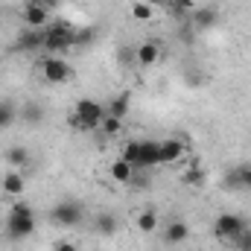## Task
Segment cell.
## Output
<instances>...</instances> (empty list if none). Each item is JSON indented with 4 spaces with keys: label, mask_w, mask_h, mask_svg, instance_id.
Instances as JSON below:
<instances>
[{
    "label": "cell",
    "mask_w": 251,
    "mask_h": 251,
    "mask_svg": "<svg viewBox=\"0 0 251 251\" xmlns=\"http://www.w3.org/2000/svg\"><path fill=\"white\" fill-rule=\"evenodd\" d=\"M73 35L76 26L67 21H50V26L44 29V50L47 53H62L67 47H73Z\"/></svg>",
    "instance_id": "6da1fadb"
},
{
    "label": "cell",
    "mask_w": 251,
    "mask_h": 251,
    "mask_svg": "<svg viewBox=\"0 0 251 251\" xmlns=\"http://www.w3.org/2000/svg\"><path fill=\"white\" fill-rule=\"evenodd\" d=\"M246 228H249V219L240 216V213H219L216 222H213V234L219 240H228V243H234Z\"/></svg>",
    "instance_id": "7a4b0ae2"
},
{
    "label": "cell",
    "mask_w": 251,
    "mask_h": 251,
    "mask_svg": "<svg viewBox=\"0 0 251 251\" xmlns=\"http://www.w3.org/2000/svg\"><path fill=\"white\" fill-rule=\"evenodd\" d=\"M41 76L50 82V85H64V82H70V76H73V70H70V64L59 59V56H47L44 62H41Z\"/></svg>",
    "instance_id": "3957f363"
},
{
    "label": "cell",
    "mask_w": 251,
    "mask_h": 251,
    "mask_svg": "<svg viewBox=\"0 0 251 251\" xmlns=\"http://www.w3.org/2000/svg\"><path fill=\"white\" fill-rule=\"evenodd\" d=\"M21 15H24V24H26L29 29H47V26H50V9L41 6L38 0H26Z\"/></svg>",
    "instance_id": "277c9868"
},
{
    "label": "cell",
    "mask_w": 251,
    "mask_h": 251,
    "mask_svg": "<svg viewBox=\"0 0 251 251\" xmlns=\"http://www.w3.org/2000/svg\"><path fill=\"white\" fill-rule=\"evenodd\" d=\"M35 231V216H6V237L9 240H26Z\"/></svg>",
    "instance_id": "5b68a950"
},
{
    "label": "cell",
    "mask_w": 251,
    "mask_h": 251,
    "mask_svg": "<svg viewBox=\"0 0 251 251\" xmlns=\"http://www.w3.org/2000/svg\"><path fill=\"white\" fill-rule=\"evenodd\" d=\"M50 216H53L56 225L70 228V225H76V222L82 219V204H79V201H59V204L50 210Z\"/></svg>",
    "instance_id": "8992f818"
},
{
    "label": "cell",
    "mask_w": 251,
    "mask_h": 251,
    "mask_svg": "<svg viewBox=\"0 0 251 251\" xmlns=\"http://www.w3.org/2000/svg\"><path fill=\"white\" fill-rule=\"evenodd\" d=\"M158 164H161V143L158 140H140V152H137L134 170H152Z\"/></svg>",
    "instance_id": "52a82bcc"
},
{
    "label": "cell",
    "mask_w": 251,
    "mask_h": 251,
    "mask_svg": "<svg viewBox=\"0 0 251 251\" xmlns=\"http://www.w3.org/2000/svg\"><path fill=\"white\" fill-rule=\"evenodd\" d=\"M187 149H190V143L184 137H167V140H161V164H178Z\"/></svg>",
    "instance_id": "ba28073f"
},
{
    "label": "cell",
    "mask_w": 251,
    "mask_h": 251,
    "mask_svg": "<svg viewBox=\"0 0 251 251\" xmlns=\"http://www.w3.org/2000/svg\"><path fill=\"white\" fill-rule=\"evenodd\" d=\"M190 18H193V26H196V29H210V26L219 24V12L210 9V6H196V9L190 12Z\"/></svg>",
    "instance_id": "9c48e42d"
},
{
    "label": "cell",
    "mask_w": 251,
    "mask_h": 251,
    "mask_svg": "<svg viewBox=\"0 0 251 251\" xmlns=\"http://www.w3.org/2000/svg\"><path fill=\"white\" fill-rule=\"evenodd\" d=\"M187 237H190L187 222H181V219H170V225H167V231H164V243H170V246H181V243H187Z\"/></svg>",
    "instance_id": "30bf717a"
},
{
    "label": "cell",
    "mask_w": 251,
    "mask_h": 251,
    "mask_svg": "<svg viewBox=\"0 0 251 251\" xmlns=\"http://www.w3.org/2000/svg\"><path fill=\"white\" fill-rule=\"evenodd\" d=\"M134 59H137V64H143V67H152V64H158V59H161V47L155 41H143L134 50Z\"/></svg>",
    "instance_id": "8fae6325"
},
{
    "label": "cell",
    "mask_w": 251,
    "mask_h": 251,
    "mask_svg": "<svg viewBox=\"0 0 251 251\" xmlns=\"http://www.w3.org/2000/svg\"><path fill=\"white\" fill-rule=\"evenodd\" d=\"M18 47L21 50H41L44 47V29H24L21 35H18Z\"/></svg>",
    "instance_id": "7c38bea8"
},
{
    "label": "cell",
    "mask_w": 251,
    "mask_h": 251,
    "mask_svg": "<svg viewBox=\"0 0 251 251\" xmlns=\"http://www.w3.org/2000/svg\"><path fill=\"white\" fill-rule=\"evenodd\" d=\"M225 184L228 187H240V190H251V164H243V167L231 170L228 178H225Z\"/></svg>",
    "instance_id": "4fadbf2b"
},
{
    "label": "cell",
    "mask_w": 251,
    "mask_h": 251,
    "mask_svg": "<svg viewBox=\"0 0 251 251\" xmlns=\"http://www.w3.org/2000/svg\"><path fill=\"white\" fill-rule=\"evenodd\" d=\"M26 190V181H24V176L18 173V170H9L6 176H3V193L6 196H21Z\"/></svg>",
    "instance_id": "5bb4252c"
},
{
    "label": "cell",
    "mask_w": 251,
    "mask_h": 251,
    "mask_svg": "<svg viewBox=\"0 0 251 251\" xmlns=\"http://www.w3.org/2000/svg\"><path fill=\"white\" fill-rule=\"evenodd\" d=\"M108 173H111V178H114L117 184H128V181L134 178V167H131L128 161H123V158H117V161L111 164Z\"/></svg>",
    "instance_id": "9a60e30c"
},
{
    "label": "cell",
    "mask_w": 251,
    "mask_h": 251,
    "mask_svg": "<svg viewBox=\"0 0 251 251\" xmlns=\"http://www.w3.org/2000/svg\"><path fill=\"white\" fill-rule=\"evenodd\" d=\"M134 225H137L140 234H152V231L158 228V213H155V210H140Z\"/></svg>",
    "instance_id": "2e32d148"
},
{
    "label": "cell",
    "mask_w": 251,
    "mask_h": 251,
    "mask_svg": "<svg viewBox=\"0 0 251 251\" xmlns=\"http://www.w3.org/2000/svg\"><path fill=\"white\" fill-rule=\"evenodd\" d=\"M26 161H29V152H26L24 146H12V149H6V164H9L12 170L24 167Z\"/></svg>",
    "instance_id": "e0dca14e"
},
{
    "label": "cell",
    "mask_w": 251,
    "mask_h": 251,
    "mask_svg": "<svg viewBox=\"0 0 251 251\" xmlns=\"http://www.w3.org/2000/svg\"><path fill=\"white\" fill-rule=\"evenodd\" d=\"M105 108H108V114H111V117H120V120H126V114H128V97H126V94L114 97Z\"/></svg>",
    "instance_id": "ac0fdd59"
},
{
    "label": "cell",
    "mask_w": 251,
    "mask_h": 251,
    "mask_svg": "<svg viewBox=\"0 0 251 251\" xmlns=\"http://www.w3.org/2000/svg\"><path fill=\"white\" fill-rule=\"evenodd\" d=\"M131 15H134L137 21H152V18H155V6H149V3H143V0H134V3H131Z\"/></svg>",
    "instance_id": "d6986e66"
},
{
    "label": "cell",
    "mask_w": 251,
    "mask_h": 251,
    "mask_svg": "<svg viewBox=\"0 0 251 251\" xmlns=\"http://www.w3.org/2000/svg\"><path fill=\"white\" fill-rule=\"evenodd\" d=\"M137 152H140V140H126L123 149H120V158L134 167V164H137Z\"/></svg>",
    "instance_id": "ffe728a7"
},
{
    "label": "cell",
    "mask_w": 251,
    "mask_h": 251,
    "mask_svg": "<svg viewBox=\"0 0 251 251\" xmlns=\"http://www.w3.org/2000/svg\"><path fill=\"white\" fill-rule=\"evenodd\" d=\"M100 128H102V134H120V128H123V120L120 117H111V114H105L102 117V123H100Z\"/></svg>",
    "instance_id": "44dd1931"
},
{
    "label": "cell",
    "mask_w": 251,
    "mask_h": 251,
    "mask_svg": "<svg viewBox=\"0 0 251 251\" xmlns=\"http://www.w3.org/2000/svg\"><path fill=\"white\" fill-rule=\"evenodd\" d=\"M167 6H170V12H173V15H178V18H181V15H190V12L196 9V0H170Z\"/></svg>",
    "instance_id": "7402d4cb"
},
{
    "label": "cell",
    "mask_w": 251,
    "mask_h": 251,
    "mask_svg": "<svg viewBox=\"0 0 251 251\" xmlns=\"http://www.w3.org/2000/svg\"><path fill=\"white\" fill-rule=\"evenodd\" d=\"M114 228H117V219H114L111 213H105V216H100V219H97V231H100V234H105V237H108V234H114Z\"/></svg>",
    "instance_id": "603a6c76"
},
{
    "label": "cell",
    "mask_w": 251,
    "mask_h": 251,
    "mask_svg": "<svg viewBox=\"0 0 251 251\" xmlns=\"http://www.w3.org/2000/svg\"><path fill=\"white\" fill-rule=\"evenodd\" d=\"M234 249H237V251H251V225L240 234V237H237V240H234Z\"/></svg>",
    "instance_id": "cb8c5ba5"
},
{
    "label": "cell",
    "mask_w": 251,
    "mask_h": 251,
    "mask_svg": "<svg viewBox=\"0 0 251 251\" xmlns=\"http://www.w3.org/2000/svg\"><path fill=\"white\" fill-rule=\"evenodd\" d=\"M9 213H12V216H35V210H32L26 201H15V204L9 207Z\"/></svg>",
    "instance_id": "d4e9b609"
},
{
    "label": "cell",
    "mask_w": 251,
    "mask_h": 251,
    "mask_svg": "<svg viewBox=\"0 0 251 251\" xmlns=\"http://www.w3.org/2000/svg\"><path fill=\"white\" fill-rule=\"evenodd\" d=\"M184 181H187V184H201V181H204V173H201L199 167H190L187 173H184Z\"/></svg>",
    "instance_id": "484cf974"
},
{
    "label": "cell",
    "mask_w": 251,
    "mask_h": 251,
    "mask_svg": "<svg viewBox=\"0 0 251 251\" xmlns=\"http://www.w3.org/2000/svg\"><path fill=\"white\" fill-rule=\"evenodd\" d=\"M12 117H15V114H12V108H9V105H0V128L12 123Z\"/></svg>",
    "instance_id": "4316f807"
},
{
    "label": "cell",
    "mask_w": 251,
    "mask_h": 251,
    "mask_svg": "<svg viewBox=\"0 0 251 251\" xmlns=\"http://www.w3.org/2000/svg\"><path fill=\"white\" fill-rule=\"evenodd\" d=\"M53 251H79V246L70 243V240H59V243L53 246Z\"/></svg>",
    "instance_id": "83f0119b"
},
{
    "label": "cell",
    "mask_w": 251,
    "mask_h": 251,
    "mask_svg": "<svg viewBox=\"0 0 251 251\" xmlns=\"http://www.w3.org/2000/svg\"><path fill=\"white\" fill-rule=\"evenodd\" d=\"M38 3H41V6H47V9H56L62 0H38Z\"/></svg>",
    "instance_id": "f1b7e54d"
},
{
    "label": "cell",
    "mask_w": 251,
    "mask_h": 251,
    "mask_svg": "<svg viewBox=\"0 0 251 251\" xmlns=\"http://www.w3.org/2000/svg\"><path fill=\"white\" fill-rule=\"evenodd\" d=\"M143 3H149V6H167L170 0H143Z\"/></svg>",
    "instance_id": "f546056e"
}]
</instances>
